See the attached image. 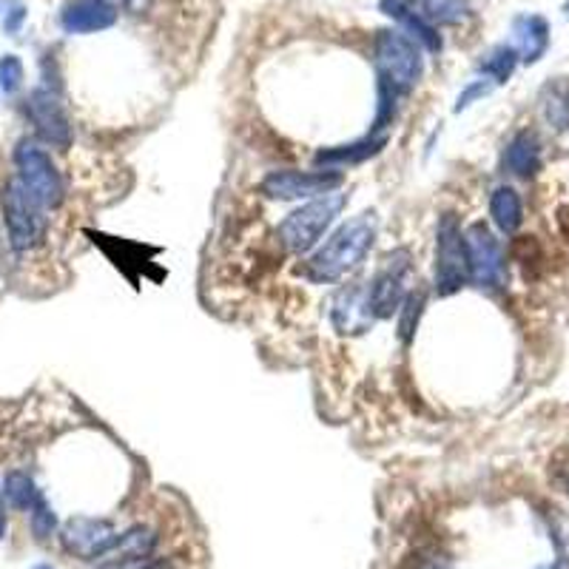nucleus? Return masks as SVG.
<instances>
[{"mask_svg": "<svg viewBox=\"0 0 569 569\" xmlns=\"http://www.w3.org/2000/svg\"><path fill=\"white\" fill-rule=\"evenodd\" d=\"M379 234V220L373 211L350 217L319 245L305 262V276L313 282H339L362 265Z\"/></svg>", "mask_w": 569, "mask_h": 569, "instance_id": "obj_1", "label": "nucleus"}, {"mask_svg": "<svg viewBox=\"0 0 569 569\" xmlns=\"http://www.w3.org/2000/svg\"><path fill=\"white\" fill-rule=\"evenodd\" d=\"M373 63H376L379 89L407 97L419 86L424 74L422 46L405 32H379L373 40Z\"/></svg>", "mask_w": 569, "mask_h": 569, "instance_id": "obj_2", "label": "nucleus"}, {"mask_svg": "<svg viewBox=\"0 0 569 569\" xmlns=\"http://www.w3.org/2000/svg\"><path fill=\"white\" fill-rule=\"evenodd\" d=\"M345 206H348V194L333 191L325 194V197H317V200H311L308 206L290 211V214L280 222V228H276V237H280L282 248L288 253H296V257L311 253L319 245V239L331 231L333 222L339 220Z\"/></svg>", "mask_w": 569, "mask_h": 569, "instance_id": "obj_3", "label": "nucleus"}, {"mask_svg": "<svg viewBox=\"0 0 569 569\" xmlns=\"http://www.w3.org/2000/svg\"><path fill=\"white\" fill-rule=\"evenodd\" d=\"M15 177L46 211H52L66 197V185L46 146L35 137H23L15 146Z\"/></svg>", "mask_w": 569, "mask_h": 569, "instance_id": "obj_4", "label": "nucleus"}, {"mask_svg": "<svg viewBox=\"0 0 569 569\" xmlns=\"http://www.w3.org/2000/svg\"><path fill=\"white\" fill-rule=\"evenodd\" d=\"M3 222H7L9 245L17 253L32 251V248L44 243L46 208L23 188L17 177L3 185Z\"/></svg>", "mask_w": 569, "mask_h": 569, "instance_id": "obj_5", "label": "nucleus"}, {"mask_svg": "<svg viewBox=\"0 0 569 569\" xmlns=\"http://www.w3.org/2000/svg\"><path fill=\"white\" fill-rule=\"evenodd\" d=\"M436 274H433V288L438 296L459 294L465 285H470V265H467V245L465 231L456 214H444L436 228Z\"/></svg>", "mask_w": 569, "mask_h": 569, "instance_id": "obj_6", "label": "nucleus"}, {"mask_svg": "<svg viewBox=\"0 0 569 569\" xmlns=\"http://www.w3.org/2000/svg\"><path fill=\"white\" fill-rule=\"evenodd\" d=\"M345 183V174L336 169H313V171H299V169H276L268 171L259 191L265 194L268 200H317L325 194L339 191Z\"/></svg>", "mask_w": 569, "mask_h": 569, "instance_id": "obj_7", "label": "nucleus"}, {"mask_svg": "<svg viewBox=\"0 0 569 569\" xmlns=\"http://www.w3.org/2000/svg\"><path fill=\"white\" fill-rule=\"evenodd\" d=\"M410 288H413V253L407 248H396L387 253L376 276L368 282L370 305L376 319H391L393 313H399Z\"/></svg>", "mask_w": 569, "mask_h": 569, "instance_id": "obj_8", "label": "nucleus"}, {"mask_svg": "<svg viewBox=\"0 0 569 569\" xmlns=\"http://www.w3.org/2000/svg\"><path fill=\"white\" fill-rule=\"evenodd\" d=\"M467 265H470V285L484 290H496L507 282V253L498 237L484 222H473L465 228Z\"/></svg>", "mask_w": 569, "mask_h": 569, "instance_id": "obj_9", "label": "nucleus"}, {"mask_svg": "<svg viewBox=\"0 0 569 569\" xmlns=\"http://www.w3.org/2000/svg\"><path fill=\"white\" fill-rule=\"evenodd\" d=\"M26 117L35 126L37 140L52 148H69L72 143V123H69L66 106L60 103L58 91L40 86L26 100Z\"/></svg>", "mask_w": 569, "mask_h": 569, "instance_id": "obj_10", "label": "nucleus"}, {"mask_svg": "<svg viewBox=\"0 0 569 569\" xmlns=\"http://www.w3.org/2000/svg\"><path fill=\"white\" fill-rule=\"evenodd\" d=\"M120 530L106 518H91V516H77L63 527V547L77 558H106L114 549V544L120 541Z\"/></svg>", "mask_w": 569, "mask_h": 569, "instance_id": "obj_11", "label": "nucleus"}, {"mask_svg": "<svg viewBox=\"0 0 569 569\" xmlns=\"http://www.w3.org/2000/svg\"><path fill=\"white\" fill-rule=\"evenodd\" d=\"M331 322L342 336H359L368 333L376 322L373 305H370L368 282H350L336 290L331 302Z\"/></svg>", "mask_w": 569, "mask_h": 569, "instance_id": "obj_12", "label": "nucleus"}, {"mask_svg": "<svg viewBox=\"0 0 569 569\" xmlns=\"http://www.w3.org/2000/svg\"><path fill=\"white\" fill-rule=\"evenodd\" d=\"M117 23V9L109 7L106 0H72L60 12V26L69 35H91L106 32Z\"/></svg>", "mask_w": 569, "mask_h": 569, "instance_id": "obj_13", "label": "nucleus"}, {"mask_svg": "<svg viewBox=\"0 0 569 569\" xmlns=\"http://www.w3.org/2000/svg\"><path fill=\"white\" fill-rule=\"evenodd\" d=\"M387 146V134H373L370 132L368 137L356 143H345V146H333V148H322L313 157V163L319 169H348V165H359L368 163L370 157H376L382 148Z\"/></svg>", "mask_w": 569, "mask_h": 569, "instance_id": "obj_14", "label": "nucleus"}, {"mask_svg": "<svg viewBox=\"0 0 569 569\" xmlns=\"http://www.w3.org/2000/svg\"><path fill=\"white\" fill-rule=\"evenodd\" d=\"M549 46V26L541 15H521L512 23V49L518 52L521 63H535Z\"/></svg>", "mask_w": 569, "mask_h": 569, "instance_id": "obj_15", "label": "nucleus"}, {"mask_svg": "<svg viewBox=\"0 0 569 569\" xmlns=\"http://www.w3.org/2000/svg\"><path fill=\"white\" fill-rule=\"evenodd\" d=\"M502 165L507 174L521 180H530L541 169V140L533 132H518L507 148H504Z\"/></svg>", "mask_w": 569, "mask_h": 569, "instance_id": "obj_16", "label": "nucleus"}, {"mask_svg": "<svg viewBox=\"0 0 569 569\" xmlns=\"http://www.w3.org/2000/svg\"><path fill=\"white\" fill-rule=\"evenodd\" d=\"M382 12L399 23L401 29H405V35L413 37L422 49H428V52H442V37H438L436 26L424 21L422 15H416L405 0H382Z\"/></svg>", "mask_w": 569, "mask_h": 569, "instance_id": "obj_17", "label": "nucleus"}, {"mask_svg": "<svg viewBox=\"0 0 569 569\" xmlns=\"http://www.w3.org/2000/svg\"><path fill=\"white\" fill-rule=\"evenodd\" d=\"M490 217L502 234H516L524 222V202L521 194L512 185H498L496 191L490 194Z\"/></svg>", "mask_w": 569, "mask_h": 569, "instance_id": "obj_18", "label": "nucleus"}, {"mask_svg": "<svg viewBox=\"0 0 569 569\" xmlns=\"http://www.w3.org/2000/svg\"><path fill=\"white\" fill-rule=\"evenodd\" d=\"M405 3L433 26H461L470 17L467 0H405Z\"/></svg>", "mask_w": 569, "mask_h": 569, "instance_id": "obj_19", "label": "nucleus"}, {"mask_svg": "<svg viewBox=\"0 0 569 569\" xmlns=\"http://www.w3.org/2000/svg\"><path fill=\"white\" fill-rule=\"evenodd\" d=\"M541 111L553 128L569 126V77H558L555 83H549L544 97H541Z\"/></svg>", "mask_w": 569, "mask_h": 569, "instance_id": "obj_20", "label": "nucleus"}, {"mask_svg": "<svg viewBox=\"0 0 569 569\" xmlns=\"http://www.w3.org/2000/svg\"><path fill=\"white\" fill-rule=\"evenodd\" d=\"M3 496L15 510H32L44 493L37 490V484L26 470H9L7 479H3Z\"/></svg>", "mask_w": 569, "mask_h": 569, "instance_id": "obj_21", "label": "nucleus"}, {"mask_svg": "<svg viewBox=\"0 0 569 569\" xmlns=\"http://www.w3.org/2000/svg\"><path fill=\"white\" fill-rule=\"evenodd\" d=\"M424 308H428V290L422 285H413L410 294L405 296V302L399 308V339L401 345H410L416 336V327L422 322Z\"/></svg>", "mask_w": 569, "mask_h": 569, "instance_id": "obj_22", "label": "nucleus"}, {"mask_svg": "<svg viewBox=\"0 0 569 569\" xmlns=\"http://www.w3.org/2000/svg\"><path fill=\"white\" fill-rule=\"evenodd\" d=\"M518 60L521 58H518V52L512 46H496L487 58L481 60L479 72L484 74L490 83H507L512 77V72H516Z\"/></svg>", "mask_w": 569, "mask_h": 569, "instance_id": "obj_23", "label": "nucleus"}, {"mask_svg": "<svg viewBox=\"0 0 569 569\" xmlns=\"http://www.w3.org/2000/svg\"><path fill=\"white\" fill-rule=\"evenodd\" d=\"M29 512H32V533H35L37 539H49V535L58 530V516H54L52 504L46 502V496L37 498V504Z\"/></svg>", "mask_w": 569, "mask_h": 569, "instance_id": "obj_24", "label": "nucleus"}, {"mask_svg": "<svg viewBox=\"0 0 569 569\" xmlns=\"http://www.w3.org/2000/svg\"><path fill=\"white\" fill-rule=\"evenodd\" d=\"M23 83V63L15 58V54H7L0 60V89L7 95H15L21 89Z\"/></svg>", "mask_w": 569, "mask_h": 569, "instance_id": "obj_25", "label": "nucleus"}, {"mask_svg": "<svg viewBox=\"0 0 569 569\" xmlns=\"http://www.w3.org/2000/svg\"><path fill=\"white\" fill-rule=\"evenodd\" d=\"M493 91V83L484 77V81H473L470 86H467L465 91H461L459 97H456V114H461V111H467L473 103H479V100H484V97Z\"/></svg>", "mask_w": 569, "mask_h": 569, "instance_id": "obj_26", "label": "nucleus"}, {"mask_svg": "<svg viewBox=\"0 0 569 569\" xmlns=\"http://www.w3.org/2000/svg\"><path fill=\"white\" fill-rule=\"evenodd\" d=\"M114 569H177L174 558H140V561H126V564H114Z\"/></svg>", "mask_w": 569, "mask_h": 569, "instance_id": "obj_27", "label": "nucleus"}, {"mask_svg": "<svg viewBox=\"0 0 569 569\" xmlns=\"http://www.w3.org/2000/svg\"><path fill=\"white\" fill-rule=\"evenodd\" d=\"M23 17H26V12H23L21 7L12 9V17H9V21H7V32H15V29H17V23H21Z\"/></svg>", "mask_w": 569, "mask_h": 569, "instance_id": "obj_28", "label": "nucleus"}, {"mask_svg": "<svg viewBox=\"0 0 569 569\" xmlns=\"http://www.w3.org/2000/svg\"><path fill=\"white\" fill-rule=\"evenodd\" d=\"M3 490H0V541H3V535H7V504H3Z\"/></svg>", "mask_w": 569, "mask_h": 569, "instance_id": "obj_29", "label": "nucleus"}, {"mask_svg": "<svg viewBox=\"0 0 569 569\" xmlns=\"http://www.w3.org/2000/svg\"><path fill=\"white\" fill-rule=\"evenodd\" d=\"M106 3H109V7H114V9H132V7H137L140 0H106Z\"/></svg>", "mask_w": 569, "mask_h": 569, "instance_id": "obj_30", "label": "nucleus"}, {"mask_svg": "<svg viewBox=\"0 0 569 569\" xmlns=\"http://www.w3.org/2000/svg\"><path fill=\"white\" fill-rule=\"evenodd\" d=\"M37 569H52V567H46V564H44V567H37Z\"/></svg>", "mask_w": 569, "mask_h": 569, "instance_id": "obj_31", "label": "nucleus"}]
</instances>
